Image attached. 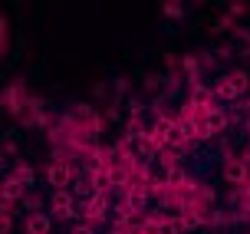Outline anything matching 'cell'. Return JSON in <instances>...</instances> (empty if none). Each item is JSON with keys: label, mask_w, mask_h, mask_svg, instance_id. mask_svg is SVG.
Here are the masks:
<instances>
[{"label": "cell", "mask_w": 250, "mask_h": 234, "mask_svg": "<svg viewBox=\"0 0 250 234\" xmlns=\"http://www.w3.org/2000/svg\"><path fill=\"white\" fill-rule=\"evenodd\" d=\"M76 178V168L69 162H53L50 168H46V182H50L56 191H66V185Z\"/></svg>", "instance_id": "1"}, {"label": "cell", "mask_w": 250, "mask_h": 234, "mask_svg": "<svg viewBox=\"0 0 250 234\" xmlns=\"http://www.w3.org/2000/svg\"><path fill=\"white\" fill-rule=\"evenodd\" d=\"M50 218H56V221H73V218H76V205H73V195H66V191H56V195H53V208H50Z\"/></svg>", "instance_id": "2"}, {"label": "cell", "mask_w": 250, "mask_h": 234, "mask_svg": "<svg viewBox=\"0 0 250 234\" xmlns=\"http://www.w3.org/2000/svg\"><path fill=\"white\" fill-rule=\"evenodd\" d=\"M83 218H86V224H99L105 221V195H92L83 201Z\"/></svg>", "instance_id": "3"}, {"label": "cell", "mask_w": 250, "mask_h": 234, "mask_svg": "<svg viewBox=\"0 0 250 234\" xmlns=\"http://www.w3.org/2000/svg\"><path fill=\"white\" fill-rule=\"evenodd\" d=\"M224 178L227 182H230V185H247V178H250V172H247V162L244 159H230L224 165Z\"/></svg>", "instance_id": "4"}, {"label": "cell", "mask_w": 250, "mask_h": 234, "mask_svg": "<svg viewBox=\"0 0 250 234\" xmlns=\"http://www.w3.org/2000/svg\"><path fill=\"white\" fill-rule=\"evenodd\" d=\"M3 201H23L26 198V185L20 182V178H3Z\"/></svg>", "instance_id": "5"}, {"label": "cell", "mask_w": 250, "mask_h": 234, "mask_svg": "<svg viewBox=\"0 0 250 234\" xmlns=\"http://www.w3.org/2000/svg\"><path fill=\"white\" fill-rule=\"evenodd\" d=\"M165 145H168V148L188 145V136H185V129H181V122H171L168 129H165Z\"/></svg>", "instance_id": "6"}, {"label": "cell", "mask_w": 250, "mask_h": 234, "mask_svg": "<svg viewBox=\"0 0 250 234\" xmlns=\"http://www.w3.org/2000/svg\"><path fill=\"white\" fill-rule=\"evenodd\" d=\"M26 234H50V218L40 214V211H33V214L26 218Z\"/></svg>", "instance_id": "7"}, {"label": "cell", "mask_w": 250, "mask_h": 234, "mask_svg": "<svg viewBox=\"0 0 250 234\" xmlns=\"http://www.w3.org/2000/svg\"><path fill=\"white\" fill-rule=\"evenodd\" d=\"M227 83L237 89V93H247V86H250V76L244 73V70H234V73H227Z\"/></svg>", "instance_id": "8"}, {"label": "cell", "mask_w": 250, "mask_h": 234, "mask_svg": "<svg viewBox=\"0 0 250 234\" xmlns=\"http://www.w3.org/2000/svg\"><path fill=\"white\" fill-rule=\"evenodd\" d=\"M162 13L168 17V20H181V17H185V7H181V3H175V0H165V3H162Z\"/></svg>", "instance_id": "9"}, {"label": "cell", "mask_w": 250, "mask_h": 234, "mask_svg": "<svg viewBox=\"0 0 250 234\" xmlns=\"http://www.w3.org/2000/svg\"><path fill=\"white\" fill-rule=\"evenodd\" d=\"M13 178H20L23 185H30V182H33V168H30L26 162H17V165H13Z\"/></svg>", "instance_id": "10"}, {"label": "cell", "mask_w": 250, "mask_h": 234, "mask_svg": "<svg viewBox=\"0 0 250 234\" xmlns=\"http://www.w3.org/2000/svg\"><path fill=\"white\" fill-rule=\"evenodd\" d=\"M217 96H221V99H237L240 93H237L234 86H230V83H227V76H224V79L217 83Z\"/></svg>", "instance_id": "11"}, {"label": "cell", "mask_w": 250, "mask_h": 234, "mask_svg": "<svg viewBox=\"0 0 250 234\" xmlns=\"http://www.w3.org/2000/svg\"><path fill=\"white\" fill-rule=\"evenodd\" d=\"M162 165L168 168V172L175 168V148H168V152H162Z\"/></svg>", "instance_id": "12"}, {"label": "cell", "mask_w": 250, "mask_h": 234, "mask_svg": "<svg viewBox=\"0 0 250 234\" xmlns=\"http://www.w3.org/2000/svg\"><path fill=\"white\" fill-rule=\"evenodd\" d=\"M178 231H181V228H178V221H165L158 234H178Z\"/></svg>", "instance_id": "13"}, {"label": "cell", "mask_w": 250, "mask_h": 234, "mask_svg": "<svg viewBox=\"0 0 250 234\" xmlns=\"http://www.w3.org/2000/svg\"><path fill=\"white\" fill-rule=\"evenodd\" d=\"M23 201H26V208H30V211H37V208H40V205H43V201H40V198H37V195H26V198H23Z\"/></svg>", "instance_id": "14"}, {"label": "cell", "mask_w": 250, "mask_h": 234, "mask_svg": "<svg viewBox=\"0 0 250 234\" xmlns=\"http://www.w3.org/2000/svg\"><path fill=\"white\" fill-rule=\"evenodd\" d=\"M247 136H250V119H247Z\"/></svg>", "instance_id": "15"}]
</instances>
